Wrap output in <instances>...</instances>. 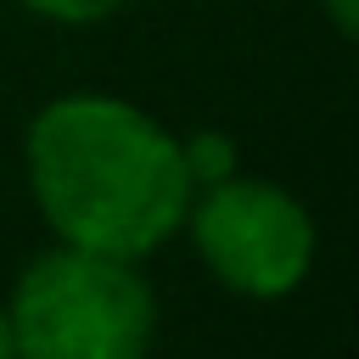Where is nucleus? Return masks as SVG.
Instances as JSON below:
<instances>
[{
  "label": "nucleus",
  "instance_id": "0eeeda50",
  "mask_svg": "<svg viewBox=\"0 0 359 359\" xmlns=\"http://www.w3.org/2000/svg\"><path fill=\"white\" fill-rule=\"evenodd\" d=\"M0 359H17V342H11V320H6V303H0Z\"/></svg>",
  "mask_w": 359,
  "mask_h": 359
},
{
  "label": "nucleus",
  "instance_id": "f03ea898",
  "mask_svg": "<svg viewBox=\"0 0 359 359\" xmlns=\"http://www.w3.org/2000/svg\"><path fill=\"white\" fill-rule=\"evenodd\" d=\"M6 320L17 359H146L157 297L135 258L56 241L17 275Z\"/></svg>",
  "mask_w": 359,
  "mask_h": 359
},
{
  "label": "nucleus",
  "instance_id": "f257e3e1",
  "mask_svg": "<svg viewBox=\"0 0 359 359\" xmlns=\"http://www.w3.org/2000/svg\"><path fill=\"white\" fill-rule=\"evenodd\" d=\"M34 208L67 247L146 258L185 230L191 174L180 135L123 95L73 90L45 101L22 135Z\"/></svg>",
  "mask_w": 359,
  "mask_h": 359
},
{
  "label": "nucleus",
  "instance_id": "39448f33",
  "mask_svg": "<svg viewBox=\"0 0 359 359\" xmlns=\"http://www.w3.org/2000/svg\"><path fill=\"white\" fill-rule=\"evenodd\" d=\"M17 6L34 11V17H45V22L84 28V22H107V17H118V11L135 6V0H17Z\"/></svg>",
  "mask_w": 359,
  "mask_h": 359
},
{
  "label": "nucleus",
  "instance_id": "423d86ee",
  "mask_svg": "<svg viewBox=\"0 0 359 359\" xmlns=\"http://www.w3.org/2000/svg\"><path fill=\"white\" fill-rule=\"evenodd\" d=\"M320 11L331 17V28H337L342 39H353V34H359V0H320Z\"/></svg>",
  "mask_w": 359,
  "mask_h": 359
},
{
  "label": "nucleus",
  "instance_id": "20e7f679",
  "mask_svg": "<svg viewBox=\"0 0 359 359\" xmlns=\"http://www.w3.org/2000/svg\"><path fill=\"white\" fill-rule=\"evenodd\" d=\"M180 157H185V174H191L196 191L213 185V180H224V174H236V140L219 135V129H196V135H185V140H180Z\"/></svg>",
  "mask_w": 359,
  "mask_h": 359
},
{
  "label": "nucleus",
  "instance_id": "7ed1b4c3",
  "mask_svg": "<svg viewBox=\"0 0 359 359\" xmlns=\"http://www.w3.org/2000/svg\"><path fill=\"white\" fill-rule=\"evenodd\" d=\"M185 230H191V247L208 264V275L252 303H275V297L297 292L320 252L314 213L286 185L241 174V168L191 191Z\"/></svg>",
  "mask_w": 359,
  "mask_h": 359
}]
</instances>
